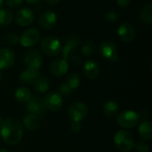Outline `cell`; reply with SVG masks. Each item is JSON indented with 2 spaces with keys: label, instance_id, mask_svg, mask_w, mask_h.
<instances>
[{
  "label": "cell",
  "instance_id": "484cf974",
  "mask_svg": "<svg viewBox=\"0 0 152 152\" xmlns=\"http://www.w3.org/2000/svg\"><path fill=\"white\" fill-rule=\"evenodd\" d=\"M13 19L12 12L7 9H0V26H6Z\"/></svg>",
  "mask_w": 152,
  "mask_h": 152
},
{
  "label": "cell",
  "instance_id": "2e32d148",
  "mask_svg": "<svg viewBox=\"0 0 152 152\" xmlns=\"http://www.w3.org/2000/svg\"><path fill=\"white\" fill-rule=\"evenodd\" d=\"M118 37L125 42H131L135 37V29L129 23H124L118 28Z\"/></svg>",
  "mask_w": 152,
  "mask_h": 152
},
{
  "label": "cell",
  "instance_id": "9a60e30c",
  "mask_svg": "<svg viewBox=\"0 0 152 152\" xmlns=\"http://www.w3.org/2000/svg\"><path fill=\"white\" fill-rule=\"evenodd\" d=\"M14 61L15 55L12 50L8 48L0 49V70L12 67L14 63Z\"/></svg>",
  "mask_w": 152,
  "mask_h": 152
},
{
  "label": "cell",
  "instance_id": "6da1fadb",
  "mask_svg": "<svg viewBox=\"0 0 152 152\" xmlns=\"http://www.w3.org/2000/svg\"><path fill=\"white\" fill-rule=\"evenodd\" d=\"M0 135L5 143L16 145L23 136V126L17 119L7 118L0 125Z\"/></svg>",
  "mask_w": 152,
  "mask_h": 152
},
{
  "label": "cell",
  "instance_id": "7402d4cb",
  "mask_svg": "<svg viewBox=\"0 0 152 152\" xmlns=\"http://www.w3.org/2000/svg\"><path fill=\"white\" fill-rule=\"evenodd\" d=\"M138 132L144 140H151L152 137V125L150 121H142L138 126Z\"/></svg>",
  "mask_w": 152,
  "mask_h": 152
},
{
  "label": "cell",
  "instance_id": "7a4b0ae2",
  "mask_svg": "<svg viewBox=\"0 0 152 152\" xmlns=\"http://www.w3.org/2000/svg\"><path fill=\"white\" fill-rule=\"evenodd\" d=\"M81 38L77 34H70L66 38V44L62 49L63 59L69 60L71 63L78 66L81 63V58L77 54V47L80 44Z\"/></svg>",
  "mask_w": 152,
  "mask_h": 152
},
{
  "label": "cell",
  "instance_id": "5b68a950",
  "mask_svg": "<svg viewBox=\"0 0 152 152\" xmlns=\"http://www.w3.org/2000/svg\"><path fill=\"white\" fill-rule=\"evenodd\" d=\"M118 124L123 128H133L139 123V115L134 110H123L121 111L117 118Z\"/></svg>",
  "mask_w": 152,
  "mask_h": 152
},
{
  "label": "cell",
  "instance_id": "f546056e",
  "mask_svg": "<svg viewBox=\"0 0 152 152\" xmlns=\"http://www.w3.org/2000/svg\"><path fill=\"white\" fill-rule=\"evenodd\" d=\"M58 90H59V92H60V94H62V95H68V94H69L71 93V91H72L65 83L61 84V85L59 86V87H58Z\"/></svg>",
  "mask_w": 152,
  "mask_h": 152
},
{
  "label": "cell",
  "instance_id": "8d00e7d4",
  "mask_svg": "<svg viewBox=\"0 0 152 152\" xmlns=\"http://www.w3.org/2000/svg\"><path fill=\"white\" fill-rule=\"evenodd\" d=\"M41 0H26V2H28V4H37Z\"/></svg>",
  "mask_w": 152,
  "mask_h": 152
},
{
  "label": "cell",
  "instance_id": "d6a6232c",
  "mask_svg": "<svg viewBox=\"0 0 152 152\" xmlns=\"http://www.w3.org/2000/svg\"><path fill=\"white\" fill-rule=\"evenodd\" d=\"M70 130H71L72 133H75V134L79 133V131L81 130L80 122H72L70 124Z\"/></svg>",
  "mask_w": 152,
  "mask_h": 152
},
{
  "label": "cell",
  "instance_id": "f1b7e54d",
  "mask_svg": "<svg viewBox=\"0 0 152 152\" xmlns=\"http://www.w3.org/2000/svg\"><path fill=\"white\" fill-rule=\"evenodd\" d=\"M134 148L137 152H149L150 151V144L145 141H140L134 143Z\"/></svg>",
  "mask_w": 152,
  "mask_h": 152
},
{
  "label": "cell",
  "instance_id": "4fadbf2b",
  "mask_svg": "<svg viewBox=\"0 0 152 152\" xmlns=\"http://www.w3.org/2000/svg\"><path fill=\"white\" fill-rule=\"evenodd\" d=\"M57 16L53 11H45L38 18V25L44 29H51L56 23Z\"/></svg>",
  "mask_w": 152,
  "mask_h": 152
},
{
  "label": "cell",
  "instance_id": "603a6c76",
  "mask_svg": "<svg viewBox=\"0 0 152 152\" xmlns=\"http://www.w3.org/2000/svg\"><path fill=\"white\" fill-rule=\"evenodd\" d=\"M140 17L142 20L145 23L151 24L152 23V4H147L143 5V7L140 11Z\"/></svg>",
  "mask_w": 152,
  "mask_h": 152
},
{
  "label": "cell",
  "instance_id": "f35d334b",
  "mask_svg": "<svg viewBox=\"0 0 152 152\" xmlns=\"http://www.w3.org/2000/svg\"><path fill=\"white\" fill-rule=\"evenodd\" d=\"M0 152H9V151H6V150H3V149H2V150H0Z\"/></svg>",
  "mask_w": 152,
  "mask_h": 152
},
{
  "label": "cell",
  "instance_id": "836d02e7",
  "mask_svg": "<svg viewBox=\"0 0 152 152\" xmlns=\"http://www.w3.org/2000/svg\"><path fill=\"white\" fill-rule=\"evenodd\" d=\"M139 115V120H142V121H147V119L149 118L150 117V114L147 110H142L141 112L138 113Z\"/></svg>",
  "mask_w": 152,
  "mask_h": 152
},
{
  "label": "cell",
  "instance_id": "e0dca14e",
  "mask_svg": "<svg viewBox=\"0 0 152 152\" xmlns=\"http://www.w3.org/2000/svg\"><path fill=\"white\" fill-rule=\"evenodd\" d=\"M83 72L86 77L89 79H95L100 73V67L98 63L93 60L86 61L83 67Z\"/></svg>",
  "mask_w": 152,
  "mask_h": 152
},
{
  "label": "cell",
  "instance_id": "1f68e13d",
  "mask_svg": "<svg viewBox=\"0 0 152 152\" xmlns=\"http://www.w3.org/2000/svg\"><path fill=\"white\" fill-rule=\"evenodd\" d=\"M23 0H6V4L11 8H15L22 4Z\"/></svg>",
  "mask_w": 152,
  "mask_h": 152
},
{
  "label": "cell",
  "instance_id": "e575fe53",
  "mask_svg": "<svg viewBox=\"0 0 152 152\" xmlns=\"http://www.w3.org/2000/svg\"><path fill=\"white\" fill-rule=\"evenodd\" d=\"M117 3H118V4L120 7L126 8V7H127V6L130 4L131 0H117Z\"/></svg>",
  "mask_w": 152,
  "mask_h": 152
},
{
  "label": "cell",
  "instance_id": "d4e9b609",
  "mask_svg": "<svg viewBox=\"0 0 152 152\" xmlns=\"http://www.w3.org/2000/svg\"><path fill=\"white\" fill-rule=\"evenodd\" d=\"M65 84L71 89H77L80 86V77L77 73H70L67 76Z\"/></svg>",
  "mask_w": 152,
  "mask_h": 152
},
{
  "label": "cell",
  "instance_id": "30bf717a",
  "mask_svg": "<svg viewBox=\"0 0 152 152\" xmlns=\"http://www.w3.org/2000/svg\"><path fill=\"white\" fill-rule=\"evenodd\" d=\"M39 38H40L39 31L35 28H30L22 33L20 38V42L23 46L30 47L35 45L39 41Z\"/></svg>",
  "mask_w": 152,
  "mask_h": 152
},
{
  "label": "cell",
  "instance_id": "ac0fdd59",
  "mask_svg": "<svg viewBox=\"0 0 152 152\" xmlns=\"http://www.w3.org/2000/svg\"><path fill=\"white\" fill-rule=\"evenodd\" d=\"M39 77H40V73L37 70H32L28 69L22 71L20 75V82L25 85L34 84Z\"/></svg>",
  "mask_w": 152,
  "mask_h": 152
},
{
  "label": "cell",
  "instance_id": "3957f363",
  "mask_svg": "<svg viewBox=\"0 0 152 152\" xmlns=\"http://www.w3.org/2000/svg\"><path fill=\"white\" fill-rule=\"evenodd\" d=\"M114 143L122 152H128L134 146V139L131 133L126 130H119L114 135Z\"/></svg>",
  "mask_w": 152,
  "mask_h": 152
},
{
  "label": "cell",
  "instance_id": "cb8c5ba5",
  "mask_svg": "<svg viewBox=\"0 0 152 152\" xmlns=\"http://www.w3.org/2000/svg\"><path fill=\"white\" fill-rule=\"evenodd\" d=\"M49 80L46 77H39L34 84H33V87L35 89V91L38 92V93H45L48 89H49Z\"/></svg>",
  "mask_w": 152,
  "mask_h": 152
},
{
  "label": "cell",
  "instance_id": "52a82bcc",
  "mask_svg": "<svg viewBox=\"0 0 152 152\" xmlns=\"http://www.w3.org/2000/svg\"><path fill=\"white\" fill-rule=\"evenodd\" d=\"M26 110L28 113L36 115L38 118L45 115L47 111L45 101L41 97H31L30 100L26 102Z\"/></svg>",
  "mask_w": 152,
  "mask_h": 152
},
{
  "label": "cell",
  "instance_id": "5bb4252c",
  "mask_svg": "<svg viewBox=\"0 0 152 152\" xmlns=\"http://www.w3.org/2000/svg\"><path fill=\"white\" fill-rule=\"evenodd\" d=\"M68 69H69V63L63 58L56 59V60L53 61L51 63L50 70H51V73L54 77H59L63 76L64 74L67 73Z\"/></svg>",
  "mask_w": 152,
  "mask_h": 152
},
{
  "label": "cell",
  "instance_id": "ffe728a7",
  "mask_svg": "<svg viewBox=\"0 0 152 152\" xmlns=\"http://www.w3.org/2000/svg\"><path fill=\"white\" fill-rule=\"evenodd\" d=\"M119 106L115 101H109L105 102V104L102 107V112L105 117L109 118H112L116 117L118 113Z\"/></svg>",
  "mask_w": 152,
  "mask_h": 152
},
{
  "label": "cell",
  "instance_id": "8fae6325",
  "mask_svg": "<svg viewBox=\"0 0 152 152\" xmlns=\"http://www.w3.org/2000/svg\"><path fill=\"white\" fill-rule=\"evenodd\" d=\"M100 51H101L102 57L108 61H116L118 59L117 46L111 41H103L101 44Z\"/></svg>",
  "mask_w": 152,
  "mask_h": 152
},
{
  "label": "cell",
  "instance_id": "7c38bea8",
  "mask_svg": "<svg viewBox=\"0 0 152 152\" xmlns=\"http://www.w3.org/2000/svg\"><path fill=\"white\" fill-rule=\"evenodd\" d=\"M35 19L34 12L28 8H22L20 9L15 15V20L16 22L21 26V27H28L29 26Z\"/></svg>",
  "mask_w": 152,
  "mask_h": 152
},
{
  "label": "cell",
  "instance_id": "83f0119b",
  "mask_svg": "<svg viewBox=\"0 0 152 152\" xmlns=\"http://www.w3.org/2000/svg\"><path fill=\"white\" fill-rule=\"evenodd\" d=\"M19 40H20L19 37L16 34H14V33H7L4 37V43L6 45H16L19 42Z\"/></svg>",
  "mask_w": 152,
  "mask_h": 152
},
{
  "label": "cell",
  "instance_id": "d590c367",
  "mask_svg": "<svg viewBox=\"0 0 152 152\" xmlns=\"http://www.w3.org/2000/svg\"><path fill=\"white\" fill-rule=\"evenodd\" d=\"M45 1L50 4H57L60 2V0H45Z\"/></svg>",
  "mask_w": 152,
  "mask_h": 152
},
{
  "label": "cell",
  "instance_id": "d6986e66",
  "mask_svg": "<svg viewBox=\"0 0 152 152\" xmlns=\"http://www.w3.org/2000/svg\"><path fill=\"white\" fill-rule=\"evenodd\" d=\"M23 126L29 131L34 132L36 130H37L40 126V119L37 116L33 115V114H27L24 118H23V121H22Z\"/></svg>",
  "mask_w": 152,
  "mask_h": 152
},
{
  "label": "cell",
  "instance_id": "ba28073f",
  "mask_svg": "<svg viewBox=\"0 0 152 152\" xmlns=\"http://www.w3.org/2000/svg\"><path fill=\"white\" fill-rule=\"evenodd\" d=\"M24 63L28 69L37 70L43 63L41 54L36 50H29L24 56Z\"/></svg>",
  "mask_w": 152,
  "mask_h": 152
},
{
  "label": "cell",
  "instance_id": "277c9868",
  "mask_svg": "<svg viewBox=\"0 0 152 152\" xmlns=\"http://www.w3.org/2000/svg\"><path fill=\"white\" fill-rule=\"evenodd\" d=\"M67 114L72 122H81L86 118L88 114V109L84 102H76L69 106Z\"/></svg>",
  "mask_w": 152,
  "mask_h": 152
},
{
  "label": "cell",
  "instance_id": "4316f807",
  "mask_svg": "<svg viewBox=\"0 0 152 152\" xmlns=\"http://www.w3.org/2000/svg\"><path fill=\"white\" fill-rule=\"evenodd\" d=\"M95 49H96L95 43L92 40H88L82 46V53L86 56H90L95 52Z\"/></svg>",
  "mask_w": 152,
  "mask_h": 152
},
{
  "label": "cell",
  "instance_id": "4dcf8cb0",
  "mask_svg": "<svg viewBox=\"0 0 152 152\" xmlns=\"http://www.w3.org/2000/svg\"><path fill=\"white\" fill-rule=\"evenodd\" d=\"M118 12H116L115 11H110L106 14V19L110 22H115L118 20Z\"/></svg>",
  "mask_w": 152,
  "mask_h": 152
},
{
  "label": "cell",
  "instance_id": "74e56055",
  "mask_svg": "<svg viewBox=\"0 0 152 152\" xmlns=\"http://www.w3.org/2000/svg\"><path fill=\"white\" fill-rule=\"evenodd\" d=\"M3 3H4V0H0V8L2 7V5H3Z\"/></svg>",
  "mask_w": 152,
  "mask_h": 152
},
{
  "label": "cell",
  "instance_id": "8992f818",
  "mask_svg": "<svg viewBox=\"0 0 152 152\" xmlns=\"http://www.w3.org/2000/svg\"><path fill=\"white\" fill-rule=\"evenodd\" d=\"M40 46L42 51L49 56L58 55L61 51V42L54 37H47L43 38Z\"/></svg>",
  "mask_w": 152,
  "mask_h": 152
},
{
  "label": "cell",
  "instance_id": "60d3db41",
  "mask_svg": "<svg viewBox=\"0 0 152 152\" xmlns=\"http://www.w3.org/2000/svg\"><path fill=\"white\" fill-rule=\"evenodd\" d=\"M1 123H2V118H1V116H0V125H1Z\"/></svg>",
  "mask_w": 152,
  "mask_h": 152
},
{
  "label": "cell",
  "instance_id": "ab89813d",
  "mask_svg": "<svg viewBox=\"0 0 152 152\" xmlns=\"http://www.w3.org/2000/svg\"><path fill=\"white\" fill-rule=\"evenodd\" d=\"M2 78H3V76H2V73H1V71H0V82H1V80H2Z\"/></svg>",
  "mask_w": 152,
  "mask_h": 152
},
{
  "label": "cell",
  "instance_id": "9c48e42d",
  "mask_svg": "<svg viewBox=\"0 0 152 152\" xmlns=\"http://www.w3.org/2000/svg\"><path fill=\"white\" fill-rule=\"evenodd\" d=\"M47 110L52 111H58L62 108L63 101L61 94L57 92H51L47 94L44 99Z\"/></svg>",
  "mask_w": 152,
  "mask_h": 152
},
{
  "label": "cell",
  "instance_id": "44dd1931",
  "mask_svg": "<svg viewBox=\"0 0 152 152\" xmlns=\"http://www.w3.org/2000/svg\"><path fill=\"white\" fill-rule=\"evenodd\" d=\"M14 97L19 102L26 103L32 97V93L28 88H27L25 86H20V87H19V88H17L15 90Z\"/></svg>",
  "mask_w": 152,
  "mask_h": 152
}]
</instances>
